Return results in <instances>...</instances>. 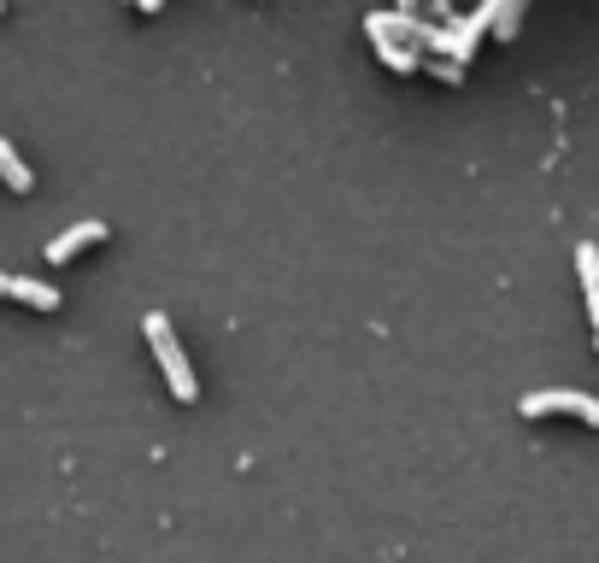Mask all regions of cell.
Returning a JSON list of instances; mask_svg holds the SVG:
<instances>
[{
    "label": "cell",
    "mask_w": 599,
    "mask_h": 563,
    "mask_svg": "<svg viewBox=\"0 0 599 563\" xmlns=\"http://www.w3.org/2000/svg\"><path fill=\"white\" fill-rule=\"evenodd\" d=\"M523 416H552V411H565V416H582V423L599 429V400L593 393H576V388H541V393H523Z\"/></svg>",
    "instance_id": "cell-2"
},
{
    "label": "cell",
    "mask_w": 599,
    "mask_h": 563,
    "mask_svg": "<svg viewBox=\"0 0 599 563\" xmlns=\"http://www.w3.org/2000/svg\"><path fill=\"white\" fill-rule=\"evenodd\" d=\"M7 294L24 300V305H36V311H53V305H59V288L36 282V277H7Z\"/></svg>",
    "instance_id": "cell-5"
},
{
    "label": "cell",
    "mask_w": 599,
    "mask_h": 563,
    "mask_svg": "<svg viewBox=\"0 0 599 563\" xmlns=\"http://www.w3.org/2000/svg\"><path fill=\"white\" fill-rule=\"evenodd\" d=\"M518 24H523V7H518V0H500V7H493V30L518 36Z\"/></svg>",
    "instance_id": "cell-8"
},
{
    "label": "cell",
    "mask_w": 599,
    "mask_h": 563,
    "mask_svg": "<svg viewBox=\"0 0 599 563\" xmlns=\"http://www.w3.org/2000/svg\"><path fill=\"white\" fill-rule=\"evenodd\" d=\"M100 235H107V223H100V218H89V223H71L66 235H53V241H48V259H53V264H66V259H77L82 247H89V241H100Z\"/></svg>",
    "instance_id": "cell-3"
},
{
    "label": "cell",
    "mask_w": 599,
    "mask_h": 563,
    "mask_svg": "<svg viewBox=\"0 0 599 563\" xmlns=\"http://www.w3.org/2000/svg\"><path fill=\"white\" fill-rule=\"evenodd\" d=\"M0 182H7L12 188V194H30V164L24 159H18V148H12V141H0Z\"/></svg>",
    "instance_id": "cell-6"
},
{
    "label": "cell",
    "mask_w": 599,
    "mask_h": 563,
    "mask_svg": "<svg viewBox=\"0 0 599 563\" xmlns=\"http://www.w3.org/2000/svg\"><path fill=\"white\" fill-rule=\"evenodd\" d=\"M370 48H377V59L388 71H418V59H423V53H411V48H400V41H388V36H370Z\"/></svg>",
    "instance_id": "cell-7"
},
{
    "label": "cell",
    "mask_w": 599,
    "mask_h": 563,
    "mask_svg": "<svg viewBox=\"0 0 599 563\" xmlns=\"http://www.w3.org/2000/svg\"><path fill=\"white\" fill-rule=\"evenodd\" d=\"M593 341H599V335H593Z\"/></svg>",
    "instance_id": "cell-11"
},
{
    "label": "cell",
    "mask_w": 599,
    "mask_h": 563,
    "mask_svg": "<svg viewBox=\"0 0 599 563\" xmlns=\"http://www.w3.org/2000/svg\"><path fill=\"white\" fill-rule=\"evenodd\" d=\"M0 294H7V270H0Z\"/></svg>",
    "instance_id": "cell-10"
},
{
    "label": "cell",
    "mask_w": 599,
    "mask_h": 563,
    "mask_svg": "<svg viewBox=\"0 0 599 563\" xmlns=\"http://www.w3.org/2000/svg\"><path fill=\"white\" fill-rule=\"evenodd\" d=\"M576 270H582V288H588V318H593V329H599V247H593V241L576 247Z\"/></svg>",
    "instance_id": "cell-4"
},
{
    "label": "cell",
    "mask_w": 599,
    "mask_h": 563,
    "mask_svg": "<svg viewBox=\"0 0 599 563\" xmlns=\"http://www.w3.org/2000/svg\"><path fill=\"white\" fill-rule=\"evenodd\" d=\"M418 66H423V71H436L441 82H459V77H465V66H452V59H418Z\"/></svg>",
    "instance_id": "cell-9"
},
{
    "label": "cell",
    "mask_w": 599,
    "mask_h": 563,
    "mask_svg": "<svg viewBox=\"0 0 599 563\" xmlns=\"http://www.w3.org/2000/svg\"><path fill=\"white\" fill-rule=\"evenodd\" d=\"M141 329H148V341H153V352H159V364H164V382H171V393L182 405L200 393V382H194V370H189V352H182V341H177V329H171V318L164 311H148L141 318Z\"/></svg>",
    "instance_id": "cell-1"
}]
</instances>
